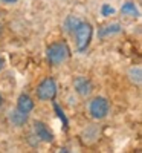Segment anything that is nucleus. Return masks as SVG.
Returning a JSON list of instances; mask_svg holds the SVG:
<instances>
[{
	"label": "nucleus",
	"mask_w": 142,
	"mask_h": 153,
	"mask_svg": "<svg viewBox=\"0 0 142 153\" xmlns=\"http://www.w3.org/2000/svg\"><path fill=\"white\" fill-rule=\"evenodd\" d=\"M28 115L29 113H24L18 109H14V110H9L8 112V120L12 126H16V127H21L28 123Z\"/></svg>",
	"instance_id": "nucleus-7"
},
{
	"label": "nucleus",
	"mask_w": 142,
	"mask_h": 153,
	"mask_svg": "<svg viewBox=\"0 0 142 153\" xmlns=\"http://www.w3.org/2000/svg\"><path fill=\"white\" fill-rule=\"evenodd\" d=\"M122 14H127V16H132V17H139V11L136 8V5L133 2H125L121 8Z\"/></svg>",
	"instance_id": "nucleus-10"
},
{
	"label": "nucleus",
	"mask_w": 142,
	"mask_h": 153,
	"mask_svg": "<svg viewBox=\"0 0 142 153\" xmlns=\"http://www.w3.org/2000/svg\"><path fill=\"white\" fill-rule=\"evenodd\" d=\"M121 31V25L119 23H113V25H109V26H104L101 31H99V37H106V35H110V34H118Z\"/></svg>",
	"instance_id": "nucleus-12"
},
{
	"label": "nucleus",
	"mask_w": 142,
	"mask_h": 153,
	"mask_svg": "<svg viewBox=\"0 0 142 153\" xmlns=\"http://www.w3.org/2000/svg\"><path fill=\"white\" fill-rule=\"evenodd\" d=\"M3 66H5V60H3V58H0V71L3 69Z\"/></svg>",
	"instance_id": "nucleus-16"
},
{
	"label": "nucleus",
	"mask_w": 142,
	"mask_h": 153,
	"mask_svg": "<svg viewBox=\"0 0 142 153\" xmlns=\"http://www.w3.org/2000/svg\"><path fill=\"white\" fill-rule=\"evenodd\" d=\"M80 22L81 20H78L75 16H69L66 19V22H64V29H66L67 32H70V34H73L75 29H76V26L80 25Z\"/></svg>",
	"instance_id": "nucleus-11"
},
{
	"label": "nucleus",
	"mask_w": 142,
	"mask_h": 153,
	"mask_svg": "<svg viewBox=\"0 0 142 153\" xmlns=\"http://www.w3.org/2000/svg\"><path fill=\"white\" fill-rule=\"evenodd\" d=\"M46 57L52 66H60L70 57V49L66 42H55L46 48Z\"/></svg>",
	"instance_id": "nucleus-1"
},
{
	"label": "nucleus",
	"mask_w": 142,
	"mask_h": 153,
	"mask_svg": "<svg viewBox=\"0 0 142 153\" xmlns=\"http://www.w3.org/2000/svg\"><path fill=\"white\" fill-rule=\"evenodd\" d=\"M3 2H8V3H14V2H17V0H3Z\"/></svg>",
	"instance_id": "nucleus-17"
},
{
	"label": "nucleus",
	"mask_w": 142,
	"mask_h": 153,
	"mask_svg": "<svg viewBox=\"0 0 142 153\" xmlns=\"http://www.w3.org/2000/svg\"><path fill=\"white\" fill-rule=\"evenodd\" d=\"M110 112V103L104 97H96L90 101L89 104V113L93 120H104Z\"/></svg>",
	"instance_id": "nucleus-2"
},
{
	"label": "nucleus",
	"mask_w": 142,
	"mask_h": 153,
	"mask_svg": "<svg viewBox=\"0 0 142 153\" xmlns=\"http://www.w3.org/2000/svg\"><path fill=\"white\" fill-rule=\"evenodd\" d=\"M73 34L76 37V48H78V51L80 52L86 51V48L89 46L90 40H92V34H93L92 25L86 23V22H80V25L76 26Z\"/></svg>",
	"instance_id": "nucleus-3"
},
{
	"label": "nucleus",
	"mask_w": 142,
	"mask_h": 153,
	"mask_svg": "<svg viewBox=\"0 0 142 153\" xmlns=\"http://www.w3.org/2000/svg\"><path fill=\"white\" fill-rule=\"evenodd\" d=\"M34 135L43 143H52L54 141V133L47 129V126L41 121L34 123Z\"/></svg>",
	"instance_id": "nucleus-6"
},
{
	"label": "nucleus",
	"mask_w": 142,
	"mask_h": 153,
	"mask_svg": "<svg viewBox=\"0 0 142 153\" xmlns=\"http://www.w3.org/2000/svg\"><path fill=\"white\" fill-rule=\"evenodd\" d=\"M73 87H75V92L81 97H89L93 91L92 81L89 78H86V76H76L73 80Z\"/></svg>",
	"instance_id": "nucleus-5"
},
{
	"label": "nucleus",
	"mask_w": 142,
	"mask_h": 153,
	"mask_svg": "<svg viewBox=\"0 0 142 153\" xmlns=\"http://www.w3.org/2000/svg\"><path fill=\"white\" fill-rule=\"evenodd\" d=\"M17 109L21 110V112H24V113L32 112V109H34V101H32V98H31L29 95H26V94H21V95L18 97V100H17Z\"/></svg>",
	"instance_id": "nucleus-8"
},
{
	"label": "nucleus",
	"mask_w": 142,
	"mask_h": 153,
	"mask_svg": "<svg viewBox=\"0 0 142 153\" xmlns=\"http://www.w3.org/2000/svg\"><path fill=\"white\" fill-rule=\"evenodd\" d=\"M99 136V129L98 126H90L84 130L83 133V141L87 143V144H92L93 141H96V138Z\"/></svg>",
	"instance_id": "nucleus-9"
},
{
	"label": "nucleus",
	"mask_w": 142,
	"mask_h": 153,
	"mask_svg": "<svg viewBox=\"0 0 142 153\" xmlns=\"http://www.w3.org/2000/svg\"><path fill=\"white\" fill-rule=\"evenodd\" d=\"M141 68H132L128 71V76H130V80L136 84H141Z\"/></svg>",
	"instance_id": "nucleus-13"
},
{
	"label": "nucleus",
	"mask_w": 142,
	"mask_h": 153,
	"mask_svg": "<svg viewBox=\"0 0 142 153\" xmlns=\"http://www.w3.org/2000/svg\"><path fill=\"white\" fill-rule=\"evenodd\" d=\"M113 8H110V6H107V5H104L102 6V16H110V14H113Z\"/></svg>",
	"instance_id": "nucleus-15"
},
{
	"label": "nucleus",
	"mask_w": 142,
	"mask_h": 153,
	"mask_svg": "<svg viewBox=\"0 0 142 153\" xmlns=\"http://www.w3.org/2000/svg\"><path fill=\"white\" fill-rule=\"evenodd\" d=\"M57 95V83L54 78H44L37 87V98L41 101L54 100Z\"/></svg>",
	"instance_id": "nucleus-4"
},
{
	"label": "nucleus",
	"mask_w": 142,
	"mask_h": 153,
	"mask_svg": "<svg viewBox=\"0 0 142 153\" xmlns=\"http://www.w3.org/2000/svg\"><path fill=\"white\" fill-rule=\"evenodd\" d=\"M0 34H2V25H0Z\"/></svg>",
	"instance_id": "nucleus-19"
},
{
	"label": "nucleus",
	"mask_w": 142,
	"mask_h": 153,
	"mask_svg": "<svg viewBox=\"0 0 142 153\" xmlns=\"http://www.w3.org/2000/svg\"><path fill=\"white\" fill-rule=\"evenodd\" d=\"M54 109H55V112H57V115H58V118L63 121V124H64V129H67V127H69L67 118L64 117V113H63V110L60 109V106H58V104H54Z\"/></svg>",
	"instance_id": "nucleus-14"
},
{
	"label": "nucleus",
	"mask_w": 142,
	"mask_h": 153,
	"mask_svg": "<svg viewBox=\"0 0 142 153\" xmlns=\"http://www.w3.org/2000/svg\"><path fill=\"white\" fill-rule=\"evenodd\" d=\"M3 106V98H2V95H0V107Z\"/></svg>",
	"instance_id": "nucleus-18"
}]
</instances>
